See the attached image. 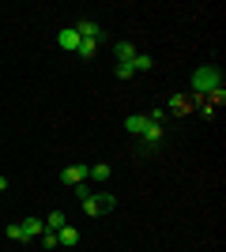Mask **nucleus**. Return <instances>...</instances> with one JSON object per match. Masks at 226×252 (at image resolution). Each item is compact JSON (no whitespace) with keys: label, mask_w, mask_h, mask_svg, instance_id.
I'll return each instance as SVG.
<instances>
[{"label":"nucleus","mask_w":226,"mask_h":252,"mask_svg":"<svg viewBox=\"0 0 226 252\" xmlns=\"http://www.w3.org/2000/svg\"><path fill=\"white\" fill-rule=\"evenodd\" d=\"M219 87H223V68L204 64V68L193 72V98H207L211 91H219Z\"/></svg>","instance_id":"1"},{"label":"nucleus","mask_w":226,"mask_h":252,"mask_svg":"<svg viewBox=\"0 0 226 252\" xmlns=\"http://www.w3.org/2000/svg\"><path fill=\"white\" fill-rule=\"evenodd\" d=\"M113 207H117V200H113L109 192H95V196H91V200L83 203V211L91 215V219H98V215H109Z\"/></svg>","instance_id":"2"},{"label":"nucleus","mask_w":226,"mask_h":252,"mask_svg":"<svg viewBox=\"0 0 226 252\" xmlns=\"http://www.w3.org/2000/svg\"><path fill=\"white\" fill-rule=\"evenodd\" d=\"M75 34H79L83 42H102V38H106V34H102V27H98L95 19H79V23H75Z\"/></svg>","instance_id":"3"},{"label":"nucleus","mask_w":226,"mask_h":252,"mask_svg":"<svg viewBox=\"0 0 226 252\" xmlns=\"http://www.w3.org/2000/svg\"><path fill=\"white\" fill-rule=\"evenodd\" d=\"M19 226H23V245H34V241L45 233V222H42V219H23Z\"/></svg>","instance_id":"4"},{"label":"nucleus","mask_w":226,"mask_h":252,"mask_svg":"<svg viewBox=\"0 0 226 252\" xmlns=\"http://www.w3.org/2000/svg\"><path fill=\"white\" fill-rule=\"evenodd\" d=\"M87 181V166H65L61 169V185L65 189H75V185H83Z\"/></svg>","instance_id":"5"},{"label":"nucleus","mask_w":226,"mask_h":252,"mask_svg":"<svg viewBox=\"0 0 226 252\" xmlns=\"http://www.w3.org/2000/svg\"><path fill=\"white\" fill-rule=\"evenodd\" d=\"M79 42H83V38L75 34V27H65V31L57 34V45H61L65 53H75V49H79Z\"/></svg>","instance_id":"6"},{"label":"nucleus","mask_w":226,"mask_h":252,"mask_svg":"<svg viewBox=\"0 0 226 252\" xmlns=\"http://www.w3.org/2000/svg\"><path fill=\"white\" fill-rule=\"evenodd\" d=\"M189 109H193V98L185 94V91H177V94H170V105H166V113H189Z\"/></svg>","instance_id":"7"},{"label":"nucleus","mask_w":226,"mask_h":252,"mask_svg":"<svg viewBox=\"0 0 226 252\" xmlns=\"http://www.w3.org/2000/svg\"><path fill=\"white\" fill-rule=\"evenodd\" d=\"M136 53H140V49H136V42H117V45H113L117 64H132V61H136Z\"/></svg>","instance_id":"8"},{"label":"nucleus","mask_w":226,"mask_h":252,"mask_svg":"<svg viewBox=\"0 0 226 252\" xmlns=\"http://www.w3.org/2000/svg\"><path fill=\"white\" fill-rule=\"evenodd\" d=\"M109 173H113V169H109L106 162H95V166H87V181H91V185H102V181H109Z\"/></svg>","instance_id":"9"},{"label":"nucleus","mask_w":226,"mask_h":252,"mask_svg":"<svg viewBox=\"0 0 226 252\" xmlns=\"http://www.w3.org/2000/svg\"><path fill=\"white\" fill-rule=\"evenodd\" d=\"M147 125H151V121L143 113H129V117H125V128H129L132 136H143V128H147Z\"/></svg>","instance_id":"10"},{"label":"nucleus","mask_w":226,"mask_h":252,"mask_svg":"<svg viewBox=\"0 0 226 252\" xmlns=\"http://www.w3.org/2000/svg\"><path fill=\"white\" fill-rule=\"evenodd\" d=\"M57 245H65V249H75V245H79V230H75V226H65V230H57Z\"/></svg>","instance_id":"11"},{"label":"nucleus","mask_w":226,"mask_h":252,"mask_svg":"<svg viewBox=\"0 0 226 252\" xmlns=\"http://www.w3.org/2000/svg\"><path fill=\"white\" fill-rule=\"evenodd\" d=\"M45 222V230H65V226H68V215H65V211H49V219H42Z\"/></svg>","instance_id":"12"},{"label":"nucleus","mask_w":226,"mask_h":252,"mask_svg":"<svg viewBox=\"0 0 226 252\" xmlns=\"http://www.w3.org/2000/svg\"><path fill=\"white\" fill-rule=\"evenodd\" d=\"M72 196H75L79 203H87L91 196H95V185H91V181H83V185H75V189H72Z\"/></svg>","instance_id":"13"},{"label":"nucleus","mask_w":226,"mask_h":252,"mask_svg":"<svg viewBox=\"0 0 226 252\" xmlns=\"http://www.w3.org/2000/svg\"><path fill=\"white\" fill-rule=\"evenodd\" d=\"M95 53H98V42H79L75 57H83V61H95Z\"/></svg>","instance_id":"14"},{"label":"nucleus","mask_w":226,"mask_h":252,"mask_svg":"<svg viewBox=\"0 0 226 252\" xmlns=\"http://www.w3.org/2000/svg\"><path fill=\"white\" fill-rule=\"evenodd\" d=\"M204 102L211 105V109H215V105H223V102H226V87H219V91H211V94H207Z\"/></svg>","instance_id":"15"},{"label":"nucleus","mask_w":226,"mask_h":252,"mask_svg":"<svg viewBox=\"0 0 226 252\" xmlns=\"http://www.w3.org/2000/svg\"><path fill=\"white\" fill-rule=\"evenodd\" d=\"M151 121V125H162V121H166V105H155V109H151V113H143Z\"/></svg>","instance_id":"16"},{"label":"nucleus","mask_w":226,"mask_h":252,"mask_svg":"<svg viewBox=\"0 0 226 252\" xmlns=\"http://www.w3.org/2000/svg\"><path fill=\"white\" fill-rule=\"evenodd\" d=\"M151 64H155V61H151L147 53H136V61H132V68H136V72H147Z\"/></svg>","instance_id":"17"},{"label":"nucleus","mask_w":226,"mask_h":252,"mask_svg":"<svg viewBox=\"0 0 226 252\" xmlns=\"http://www.w3.org/2000/svg\"><path fill=\"white\" fill-rule=\"evenodd\" d=\"M113 75H117V79H132V75H136V68H132V64H117V68H113Z\"/></svg>","instance_id":"18"},{"label":"nucleus","mask_w":226,"mask_h":252,"mask_svg":"<svg viewBox=\"0 0 226 252\" xmlns=\"http://www.w3.org/2000/svg\"><path fill=\"white\" fill-rule=\"evenodd\" d=\"M8 241H19L23 245V226H19V222H8Z\"/></svg>","instance_id":"19"},{"label":"nucleus","mask_w":226,"mask_h":252,"mask_svg":"<svg viewBox=\"0 0 226 252\" xmlns=\"http://www.w3.org/2000/svg\"><path fill=\"white\" fill-rule=\"evenodd\" d=\"M42 245H45V249H57V233L45 230V233H42Z\"/></svg>","instance_id":"20"},{"label":"nucleus","mask_w":226,"mask_h":252,"mask_svg":"<svg viewBox=\"0 0 226 252\" xmlns=\"http://www.w3.org/2000/svg\"><path fill=\"white\" fill-rule=\"evenodd\" d=\"M4 189H8V177H0V192H4Z\"/></svg>","instance_id":"21"}]
</instances>
